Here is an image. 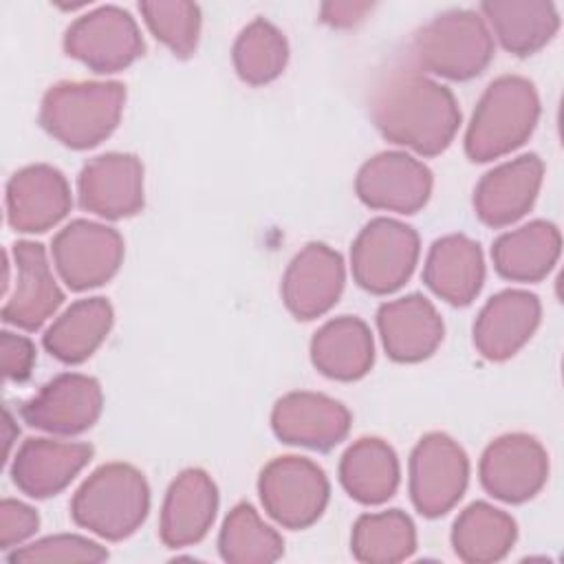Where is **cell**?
<instances>
[{"label": "cell", "instance_id": "1", "mask_svg": "<svg viewBox=\"0 0 564 564\" xmlns=\"http://www.w3.org/2000/svg\"><path fill=\"white\" fill-rule=\"evenodd\" d=\"M370 117L392 143L423 156L443 152L460 123L454 95L416 68H388L372 86Z\"/></svg>", "mask_w": 564, "mask_h": 564}, {"label": "cell", "instance_id": "2", "mask_svg": "<svg viewBox=\"0 0 564 564\" xmlns=\"http://www.w3.org/2000/svg\"><path fill=\"white\" fill-rule=\"evenodd\" d=\"M126 88L119 82H62L40 106L42 128L73 150H86L112 134L121 119Z\"/></svg>", "mask_w": 564, "mask_h": 564}, {"label": "cell", "instance_id": "3", "mask_svg": "<svg viewBox=\"0 0 564 564\" xmlns=\"http://www.w3.org/2000/svg\"><path fill=\"white\" fill-rule=\"evenodd\" d=\"M538 117L540 99L529 79L518 75L494 79L471 115L465 134L467 156L485 163L509 154L531 137Z\"/></svg>", "mask_w": 564, "mask_h": 564}, {"label": "cell", "instance_id": "4", "mask_svg": "<svg viewBox=\"0 0 564 564\" xmlns=\"http://www.w3.org/2000/svg\"><path fill=\"white\" fill-rule=\"evenodd\" d=\"M150 489L139 469L126 463H108L95 469L70 502L73 520L106 538L123 540L145 520Z\"/></svg>", "mask_w": 564, "mask_h": 564}, {"label": "cell", "instance_id": "5", "mask_svg": "<svg viewBox=\"0 0 564 564\" xmlns=\"http://www.w3.org/2000/svg\"><path fill=\"white\" fill-rule=\"evenodd\" d=\"M414 64L447 79H471L494 57V40L476 11L454 9L423 24L410 44Z\"/></svg>", "mask_w": 564, "mask_h": 564}, {"label": "cell", "instance_id": "6", "mask_svg": "<svg viewBox=\"0 0 564 564\" xmlns=\"http://www.w3.org/2000/svg\"><path fill=\"white\" fill-rule=\"evenodd\" d=\"M419 260V236L394 218L370 220L352 242L350 267L355 282L375 295L405 284Z\"/></svg>", "mask_w": 564, "mask_h": 564}, {"label": "cell", "instance_id": "7", "mask_svg": "<svg viewBox=\"0 0 564 564\" xmlns=\"http://www.w3.org/2000/svg\"><path fill=\"white\" fill-rule=\"evenodd\" d=\"M258 491L267 513L286 529L311 527L328 502V478L302 456L273 458L260 474Z\"/></svg>", "mask_w": 564, "mask_h": 564}, {"label": "cell", "instance_id": "8", "mask_svg": "<svg viewBox=\"0 0 564 564\" xmlns=\"http://www.w3.org/2000/svg\"><path fill=\"white\" fill-rule=\"evenodd\" d=\"M469 460L463 447L443 432L425 434L410 456V498L425 518L447 513L465 494Z\"/></svg>", "mask_w": 564, "mask_h": 564}, {"label": "cell", "instance_id": "9", "mask_svg": "<svg viewBox=\"0 0 564 564\" xmlns=\"http://www.w3.org/2000/svg\"><path fill=\"white\" fill-rule=\"evenodd\" d=\"M64 51L95 73H117L143 53V40L128 11L99 7L66 29Z\"/></svg>", "mask_w": 564, "mask_h": 564}, {"label": "cell", "instance_id": "10", "mask_svg": "<svg viewBox=\"0 0 564 564\" xmlns=\"http://www.w3.org/2000/svg\"><path fill=\"white\" fill-rule=\"evenodd\" d=\"M121 260L123 240L119 231L93 220H73L53 238L55 269L73 291L108 282Z\"/></svg>", "mask_w": 564, "mask_h": 564}, {"label": "cell", "instance_id": "11", "mask_svg": "<svg viewBox=\"0 0 564 564\" xmlns=\"http://www.w3.org/2000/svg\"><path fill=\"white\" fill-rule=\"evenodd\" d=\"M480 482L502 502H524L546 482V449L529 434H505L487 445L480 458Z\"/></svg>", "mask_w": 564, "mask_h": 564}, {"label": "cell", "instance_id": "12", "mask_svg": "<svg viewBox=\"0 0 564 564\" xmlns=\"http://www.w3.org/2000/svg\"><path fill=\"white\" fill-rule=\"evenodd\" d=\"M355 192L372 209L414 214L432 194V172L405 152H381L361 165Z\"/></svg>", "mask_w": 564, "mask_h": 564}, {"label": "cell", "instance_id": "13", "mask_svg": "<svg viewBox=\"0 0 564 564\" xmlns=\"http://www.w3.org/2000/svg\"><path fill=\"white\" fill-rule=\"evenodd\" d=\"M104 408L97 379L66 372L48 381L33 399L22 405V419L44 432L82 434L95 425Z\"/></svg>", "mask_w": 564, "mask_h": 564}, {"label": "cell", "instance_id": "14", "mask_svg": "<svg viewBox=\"0 0 564 564\" xmlns=\"http://www.w3.org/2000/svg\"><path fill=\"white\" fill-rule=\"evenodd\" d=\"M346 271L344 260L328 245H306L286 267L282 278V300L297 319H315L333 308Z\"/></svg>", "mask_w": 564, "mask_h": 564}, {"label": "cell", "instance_id": "15", "mask_svg": "<svg viewBox=\"0 0 564 564\" xmlns=\"http://www.w3.org/2000/svg\"><path fill=\"white\" fill-rule=\"evenodd\" d=\"M79 205L101 218H126L143 207V165L132 154H101L88 161L77 181Z\"/></svg>", "mask_w": 564, "mask_h": 564}, {"label": "cell", "instance_id": "16", "mask_svg": "<svg viewBox=\"0 0 564 564\" xmlns=\"http://www.w3.org/2000/svg\"><path fill=\"white\" fill-rule=\"evenodd\" d=\"M15 284L4 295L2 319L22 330H37L64 302L46 251L40 242L20 240L13 245Z\"/></svg>", "mask_w": 564, "mask_h": 564}, {"label": "cell", "instance_id": "17", "mask_svg": "<svg viewBox=\"0 0 564 564\" xmlns=\"http://www.w3.org/2000/svg\"><path fill=\"white\" fill-rule=\"evenodd\" d=\"M271 427L284 443L330 449L346 438L350 412L326 394L289 392L273 405Z\"/></svg>", "mask_w": 564, "mask_h": 564}, {"label": "cell", "instance_id": "18", "mask_svg": "<svg viewBox=\"0 0 564 564\" xmlns=\"http://www.w3.org/2000/svg\"><path fill=\"white\" fill-rule=\"evenodd\" d=\"M70 209L64 174L37 163L22 167L7 183V220L15 231L40 234L55 227Z\"/></svg>", "mask_w": 564, "mask_h": 564}, {"label": "cell", "instance_id": "19", "mask_svg": "<svg viewBox=\"0 0 564 564\" xmlns=\"http://www.w3.org/2000/svg\"><path fill=\"white\" fill-rule=\"evenodd\" d=\"M544 165L535 154H522L487 172L474 192L476 216L489 227H505L522 218L542 185Z\"/></svg>", "mask_w": 564, "mask_h": 564}, {"label": "cell", "instance_id": "20", "mask_svg": "<svg viewBox=\"0 0 564 564\" xmlns=\"http://www.w3.org/2000/svg\"><path fill=\"white\" fill-rule=\"evenodd\" d=\"M218 491L203 469L181 471L163 500L159 538L170 549H181L203 540L216 518Z\"/></svg>", "mask_w": 564, "mask_h": 564}, {"label": "cell", "instance_id": "21", "mask_svg": "<svg viewBox=\"0 0 564 564\" xmlns=\"http://www.w3.org/2000/svg\"><path fill=\"white\" fill-rule=\"evenodd\" d=\"M540 300L520 289L494 295L474 324V344L491 361L516 355L540 324Z\"/></svg>", "mask_w": 564, "mask_h": 564}, {"label": "cell", "instance_id": "22", "mask_svg": "<svg viewBox=\"0 0 564 564\" xmlns=\"http://www.w3.org/2000/svg\"><path fill=\"white\" fill-rule=\"evenodd\" d=\"M93 447L86 443H64L53 438H29L20 445L11 478L31 498H48L62 491L90 460Z\"/></svg>", "mask_w": 564, "mask_h": 564}, {"label": "cell", "instance_id": "23", "mask_svg": "<svg viewBox=\"0 0 564 564\" xmlns=\"http://www.w3.org/2000/svg\"><path fill=\"white\" fill-rule=\"evenodd\" d=\"M377 326L388 357L403 364L427 359L443 339L436 308L419 293L381 304Z\"/></svg>", "mask_w": 564, "mask_h": 564}, {"label": "cell", "instance_id": "24", "mask_svg": "<svg viewBox=\"0 0 564 564\" xmlns=\"http://www.w3.org/2000/svg\"><path fill=\"white\" fill-rule=\"evenodd\" d=\"M423 280L441 300L454 306L469 304L485 280V262L478 242L463 234L438 238L430 247Z\"/></svg>", "mask_w": 564, "mask_h": 564}, {"label": "cell", "instance_id": "25", "mask_svg": "<svg viewBox=\"0 0 564 564\" xmlns=\"http://www.w3.org/2000/svg\"><path fill=\"white\" fill-rule=\"evenodd\" d=\"M372 359V333L359 317H335L311 339L313 366L337 381H355L364 377L370 370Z\"/></svg>", "mask_w": 564, "mask_h": 564}, {"label": "cell", "instance_id": "26", "mask_svg": "<svg viewBox=\"0 0 564 564\" xmlns=\"http://www.w3.org/2000/svg\"><path fill=\"white\" fill-rule=\"evenodd\" d=\"M480 11L500 44L520 57L546 46L560 29L557 9L546 0H489Z\"/></svg>", "mask_w": 564, "mask_h": 564}, {"label": "cell", "instance_id": "27", "mask_svg": "<svg viewBox=\"0 0 564 564\" xmlns=\"http://www.w3.org/2000/svg\"><path fill=\"white\" fill-rule=\"evenodd\" d=\"M560 231L553 223L533 220L520 229L502 234L491 258L496 271L513 282H538L546 278L560 258Z\"/></svg>", "mask_w": 564, "mask_h": 564}, {"label": "cell", "instance_id": "28", "mask_svg": "<svg viewBox=\"0 0 564 564\" xmlns=\"http://www.w3.org/2000/svg\"><path fill=\"white\" fill-rule=\"evenodd\" d=\"M339 480L350 498L361 505H381L397 491L399 460L381 438H359L341 456Z\"/></svg>", "mask_w": 564, "mask_h": 564}, {"label": "cell", "instance_id": "29", "mask_svg": "<svg viewBox=\"0 0 564 564\" xmlns=\"http://www.w3.org/2000/svg\"><path fill=\"white\" fill-rule=\"evenodd\" d=\"M112 326V306L104 297L77 300L44 333V348L64 364L88 359Z\"/></svg>", "mask_w": 564, "mask_h": 564}, {"label": "cell", "instance_id": "30", "mask_svg": "<svg viewBox=\"0 0 564 564\" xmlns=\"http://www.w3.org/2000/svg\"><path fill=\"white\" fill-rule=\"evenodd\" d=\"M513 542V518L487 502H474L463 509L452 529L454 553L469 564L502 560Z\"/></svg>", "mask_w": 564, "mask_h": 564}, {"label": "cell", "instance_id": "31", "mask_svg": "<svg viewBox=\"0 0 564 564\" xmlns=\"http://www.w3.org/2000/svg\"><path fill=\"white\" fill-rule=\"evenodd\" d=\"M350 549L359 562H401L414 553L416 531L410 516H405L401 509L366 513L355 522Z\"/></svg>", "mask_w": 564, "mask_h": 564}, {"label": "cell", "instance_id": "32", "mask_svg": "<svg viewBox=\"0 0 564 564\" xmlns=\"http://www.w3.org/2000/svg\"><path fill=\"white\" fill-rule=\"evenodd\" d=\"M218 549L223 560L231 564H269L282 555L284 542L251 505L240 502L223 522Z\"/></svg>", "mask_w": 564, "mask_h": 564}, {"label": "cell", "instance_id": "33", "mask_svg": "<svg viewBox=\"0 0 564 564\" xmlns=\"http://www.w3.org/2000/svg\"><path fill=\"white\" fill-rule=\"evenodd\" d=\"M231 57L242 82L262 86L273 82L284 70L289 44L275 24L264 18H256L238 33Z\"/></svg>", "mask_w": 564, "mask_h": 564}, {"label": "cell", "instance_id": "34", "mask_svg": "<svg viewBox=\"0 0 564 564\" xmlns=\"http://www.w3.org/2000/svg\"><path fill=\"white\" fill-rule=\"evenodd\" d=\"M139 11L156 40L174 55L187 57L196 51L200 33V9L185 0H145Z\"/></svg>", "mask_w": 564, "mask_h": 564}, {"label": "cell", "instance_id": "35", "mask_svg": "<svg viewBox=\"0 0 564 564\" xmlns=\"http://www.w3.org/2000/svg\"><path fill=\"white\" fill-rule=\"evenodd\" d=\"M108 551L97 542L82 535H51L29 546L15 549L9 562L35 564V562H101Z\"/></svg>", "mask_w": 564, "mask_h": 564}, {"label": "cell", "instance_id": "36", "mask_svg": "<svg viewBox=\"0 0 564 564\" xmlns=\"http://www.w3.org/2000/svg\"><path fill=\"white\" fill-rule=\"evenodd\" d=\"M37 513L20 500L4 498L0 505V546L4 551L24 542L37 531Z\"/></svg>", "mask_w": 564, "mask_h": 564}, {"label": "cell", "instance_id": "37", "mask_svg": "<svg viewBox=\"0 0 564 564\" xmlns=\"http://www.w3.org/2000/svg\"><path fill=\"white\" fill-rule=\"evenodd\" d=\"M0 355H2V372L11 381H24L35 361V348L29 337L4 330L0 335Z\"/></svg>", "mask_w": 564, "mask_h": 564}, {"label": "cell", "instance_id": "38", "mask_svg": "<svg viewBox=\"0 0 564 564\" xmlns=\"http://www.w3.org/2000/svg\"><path fill=\"white\" fill-rule=\"evenodd\" d=\"M370 2H326L322 4V20L330 26H352L359 22L366 11H370Z\"/></svg>", "mask_w": 564, "mask_h": 564}]
</instances>
